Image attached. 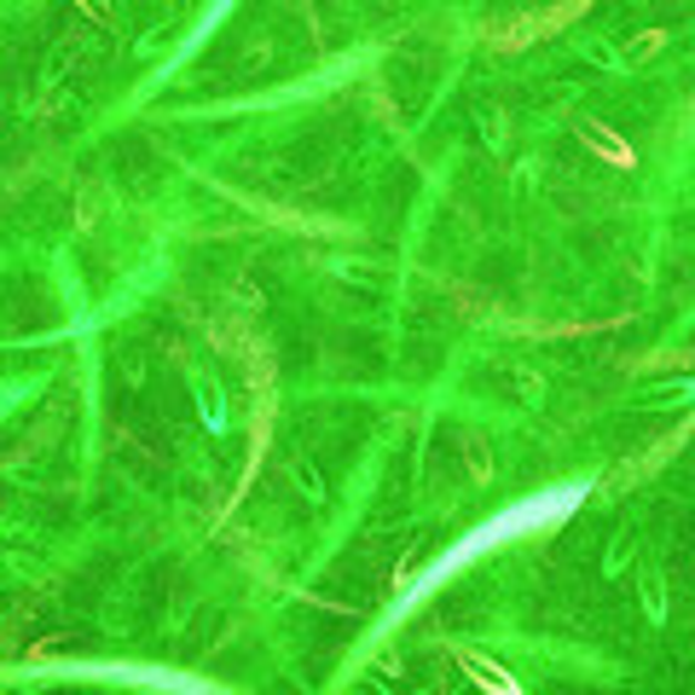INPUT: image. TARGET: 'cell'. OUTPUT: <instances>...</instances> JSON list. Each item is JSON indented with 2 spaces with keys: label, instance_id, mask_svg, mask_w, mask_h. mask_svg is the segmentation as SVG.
Returning a JSON list of instances; mask_svg holds the SVG:
<instances>
[{
  "label": "cell",
  "instance_id": "6da1fadb",
  "mask_svg": "<svg viewBox=\"0 0 695 695\" xmlns=\"http://www.w3.org/2000/svg\"><path fill=\"white\" fill-rule=\"evenodd\" d=\"M695 400V377H678V382H661V389H650L637 406H684Z\"/></svg>",
  "mask_w": 695,
  "mask_h": 695
},
{
  "label": "cell",
  "instance_id": "7a4b0ae2",
  "mask_svg": "<svg viewBox=\"0 0 695 695\" xmlns=\"http://www.w3.org/2000/svg\"><path fill=\"white\" fill-rule=\"evenodd\" d=\"M643 603H650V621H661L666 614V603H661V574L650 569V580H643Z\"/></svg>",
  "mask_w": 695,
  "mask_h": 695
}]
</instances>
